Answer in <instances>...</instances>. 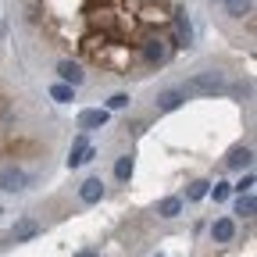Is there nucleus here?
Wrapping results in <instances>:
<instances>
[{
    "label": "nucleus",
    "instance_id": "13",
    "mask_svg": "<svg viewBox=\"0 0 257 257\" xmlns=\"http://www.w3.org/2000/svg\"><path fill=\"white\" fill-rule=\"evenodd\" d=\"M250 157H253L250 147H236L229 157H225V165H229V168H246V165H250Z\"/></svg>",
    "mask_w": 257,
    "mask_h": 257
},
{
    "label": "nucleus",
    "instance_id": "8",
    "mask_svg": "<svg viewBox=\"0 0 257 257\" xmlns=\"http://www.w3.org/2000/svg\"><path fill=\"white\" fill-rule=\"evenodd\" d=\"M232 236H236V221H232V218H218V221L211 225V239H214V243H229Z\"/></svg>",
    "mask_w": 257,
    "mask_h": 257
},
{
    "label": "nucleus",
    "instance_id": "2",
    "mask_svg": "<svg viewBox=\"0 0 257 257\" xmlns=\"http://www.w3.org/2000/svg\"><path fill=\"white\" fill-rule=\"evenodd\" d=\"M29 186V175L22 172V168H0V189H4V193H22Z\"/></svg>",
    "mask_w": 257,
    "mask_h": 257
},
{
    "label": "nucleus",
    "instance_id": "3",
    "mask_svg": "<svg viewBox=\"0 0 257 257\" xmlns=\"http://www.w3.org/2000/svg\"><path fill=\"white\" fill-rule=\"evenodd\" d=\"M172 25H175V47H189V43H193V25H189L186 11H175Z\"/></svg>",
    "mask_w": 257,
    "mask_h": 257
},
{
    "label": "nucleus",
    "instance_id": "22",
    "mask_svg": "<svg viewBox=\"0 0 257 257\" xmlns=\"http://www.w3.org/2000/svg\"><path fill=\"white\" fill-rule=\"evenodd\" d=\"M75 257H100V253H96V250H79Z\"/></svg>",
    "mask_w": 257,
    "mask_h": 257
},
{
    "label": "nucleus",
    "instance_id": "16",
    "mask_svg": "<svg viewBox=\"0 0 257 257\" xmlns=\"http://www.w3.org/2000/svg\"><path fill=\"white\" fill-rule=\"evenodd\" d=\"M225 8H229L232 18H243V15H250V0H225Z\"/></svg>",
    "mask_w": 257,
    "mask_h": 257
},
{
    "label": "nucleus",
    "instance_id": "14",
    "mask_svg": "<svg viewBox=\"0 0 257 257\" xmlns=\"http://www.w3.org/2000/svg\"><path fill=\"white\" fill-rule=\"evenodd\" d=\"M50 96L57 104H72L75 100V86H68V82H57V86H50Z\"/></svg>",
    "mask_w": 257,
    "mask_h": 257
},
{
    "label": "nucleus",
    "instance_id": "10",
    "mask_svg": "<svg viewBox=\"0 0 257 257\" xmlns=\"http://www.w3.org/2000/svg\"><path fill=\"white\" fill-rule=\"evenodd\" d=\"M107 125V111L104 107H89L79 114V128H104Z\"/></svg>",
    "mask_w": 257,
    "mask_h": 257
},
{
    "label": "nucleus",
    "instance_id": "17",
    "mask_svg": "<svg viewBox=\"0 0 257 257\" xmlns=\"http://www.w3.org/2000/svg\"><path fill=\"white\" fill-rule=\"evenodd\" d=\"M114 175H118L121 182H125L128 175H133V157H128V154H125V157H118V165H114Z\"/></svg>",
    "mask_w": 257,
    "mask_h": 257
},
{
    "label": "nucleus",
    "instance_id": "24",
    "mask_svg": "<svg viewBox=\"0 0 257 257\" xmlns=\"http://www.w3.org/2000/svg\"><path fill=\"white\" fill-rule=\"evenodd\" d=\"M157 257H161V253H157Z\"/></svg>",
    "mask_w": 257,
    "mask_h": 257
},
{
    "label": "nucleus",
    "instance_id": "19",
    "mask_svg": "<svg viewBox=\"0 0 257 257\" xmlns=\"http://www.w3.org/2000/svg\"><path fill=\"white\" fill-rule=\"evenodd\" d=\"M204 197H207V182L200 179V182H193V186H189V200H204Z\"/></svg>",
    "mask_w": 257,
    "mask_h": 257
},
{
    "label": "nucleus",
    "instance_id": "11",
    "mask_svg": "<svg viewBox=\"0 0 257 257\" xmlns=\"http://www.w3.org/2000/svg\"><path fill=\"white\" fill-rule=\"evenodd\" d=\"M79 197H82V204H96V200L104 197V182L100 179H86L79 186Z\"/></svg>",
    "mask_w": 257,
    "mask_h": 257
},
{
    "label": "nucleus",
    "instance_id": "12",
    "mask_svg": "<svg viewBox=\"0 0 257 257\" xmlns=\"http://www.w3.org/2000/svg\"><path fill=\"white\" fill-rule=\"evenodd\" d=\"M182 207H186V204H182V197H165V200L157 204V214H161V218H179V214H182Z\"/></svg>",
    "mask_w": 257,
    "mask_h": 257
},
{
    "label": "nucleus",
    "instance_id": "18",
    "mask_svg": "<svg viewBox=\"0 0 257 257\" xmlns=\"http://www.w3.org/2000/svg\"><path fill=\"white\" fill-rule=\"evenodd\" d=\"M121 107H128V93H114L107 100V111H121Z\"/></svg>",
    "mask_w": 257,
    "mask_h": 257
},
{
    "label": "nucleus",
    "instance_id": "23",
    "mask_svg": "<svg viewBox=\"0 0 257 257\" xmlns=\"http://www.w3.org/2000/svg\"><path fill=\"white\" fill-rule=\"evenodd\" d=\"M211 4H225V0H211Z\"/></svg>",
    "mask_w": 257,
    "mask_h": 257
},
{
    "label": "nucleus",
    "instance_id": "4",
    "mask_svg": "<svg viewBox=\"0 0 257 257\" xmlns=\"http://www.w3.org/2000/svg\"><path fill=\"white\" fill-rule=\"evenodd\" d=\"M93 157H96V150L86 143V136H79L72 154H68V168H79V165H86V161H93Z\"/></svg>",
    "mask_w": 257,
    "mask_h": 257
},
{
    "label": "nucleus",
    "instance_id": "5",
    "mask_svg": "<svg viewBox=\"0 0 257 257\" xmlns=\"http://www.w3.org/2000/svg\"><path fill=\"white\" fill-rule=\"evenodd\" d=\"M143 57H147L150 64H165V61H168V43L161 40V36H157V40H147V47H143Z\"/></svg>",
    "mask_w": 257,
    "mask_h": 257
},
{
    "label": "nucleus",
    "instance_id": "15",
    "mask_svg": "<svg viewBox=\"0 0 257 257\" xmlns=\"http://www.w3.org/2000/svg\"><path fill=\"white\" fill-rule=\"evenodd\" d=\"M257 211V204H253V197L250 193H239V200H236V214H243V218H250Z\"/></svg>",
    "mask_w": 257,
    "mask_h": 257
},
{
    "label": "nucleus",
    "instance_id": "6",
    "mask_svg": "<svg viewBox=\"0 0 257 257\" xmlns=\"http://www.w3.org/2000/svg\"><path fill=\"white\" fill-rule=\"evenodd\" d=\"M57 75L68 82V86H79V82L86 79V72H82V64H79V61H61V64H57Z\"/></svg>",
    "mask_w": 257,
    "mask_h": 257
},
{
    "label": "nucleus",
    "instance_id": "20",
    "mask_svg": "<svg viewBox=\"0 0 257 257\" xmlns=\"http://www.w3.org/2000/svg\"><path fill=\"white\" fill-rule=\"evenodd\" d=\"M229 193H232L229 182H214V204H218V200H229Z\"/></svg>",
    "mask_w": 257,
    "mask_h": 257
},
{
    "label": "nucleus",
    "instance_id": "1",
    "mask_svg": "<svg viewBox=\"0 0 257 257\" xmlns=\"http://www.w3.org/2000/svg\"><path fill=\"white\" fill-rule=\"evenodd\" d=\"M225 89V75L221 72H200V75H193L186 79L182 86V96H214Z\"/></svg>",
    "mask_w": 257,
    "mask_h": 257
},
{
    "label": "nucleus",
    "instance_id": "9",
    "mask_svg": "<svg viewBox=\"0 0 257 257\" xmlns=\"http://www.w3.org/2000/svg\"><path fill=\"white\" fill-rule=\"evenodd\" d=\"M182 89H165V93H157V100H154V107L157 111H175V107H182Z\"/></svg>",
    "mask_w": 257,
    "mask_h": 257
},
{
    "label": "nucleus",
    "instance_id": "7",
    "mask_svg": "<svg viewBox=\"0 0 257 257\" xmlns=\"http://www.w3.org/2000/svg\"><path fill=\"white\" fill-rule=\"evenodd\" d=\"M11 236H15V243H25V239H32V236H40V221L18 218V221H15V229H11Z\"/></svg>",
    "mask_w": 257,
    "mask_h": 257
},
{
    "label": "nucleus",
    "instance_id": "21",
    "mask_svg": "<svg viewBox=\"0 0 257 257\" xmlns=\"http://www.w3.org/2000/svg\"><path fill=\"white\" fill-rule=\"evenodd\" d=\"M236 189H239V193H250V189H253V175L246 172V175L239 179V186H236Z\"/></svg>",
    "mask_w": 257,
    "mask_h": 257
}]
</instances>
